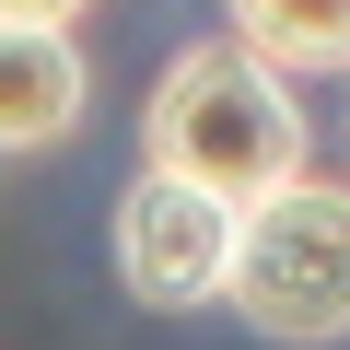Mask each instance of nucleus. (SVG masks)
Segmentation results:
<instances>
[{
    "label": "nucleus",
    "instance_id": "obj_1",
    "mask_svg": "<svg viewBox=\"0 0 350 350\" xmlns=\"http://www.w3.org/2000/svg\"><path fill=\"white\" fill-rule=\"evenodd\" d=\"M140 163L211 187L222 211H257V199H280L292 175H304V105H292V82L269 59H245L234 36H211V47H187V59L152 82Z\"/></svg>",
    "mask_w": 350,
    "mask_h": 350
},
{
    "label": "nucleus",
    "instance_id": "obj_2",
    "mask_svg": "<svg viewBox=\"0 0 350 350\" xmlns=\"http://www.w3.org/2000/svg\"><path fill=\"white\" fill-rule=\"evenodd\" d=\"M222 304L257 338H280V350L350 338V187L292 175L280 199L234 211V280H222Z\"/></svg>",
    "mask_w": 350,
    "mask_h": 350
},
{
    "label": "nucleus",
    "instance_id": "obj_3",
    "mask_svg": "<svg viewBox=\"0 0 350 350\" xmlns=\"http://www.w3.org/2000/svg\"><path fill=\"white\" fill-rule=\"evenodd\" d=\"M117 280H129V304H152V315H199V304H222V280H234V211L211 199V187H187V175H129V199H117Z\"/></svg>",
    "mask_w": 350,
    "mask_h": 350
},
{
    "label": "nucleus",
    "instance_id": "obj_4",
    "mask_svg": "<svg viewBox=\"0 0 350 350\" xmlns=\"http://www.w3.org/2000/svg\"><path fill=\"white\" fill-rule=\"evenodd\" d=\"M94 105V70L70 36H36V24H0V152H47L70 140Z\"/></svg>",
    "mask_w": 350,
    "mask_h": 350
},
{
    "label": "nucleus",
    "instance_id": "obj_5",
    "mask_svg": "<svg viewBox=\"0 0 350 350\" xmlns=\"http://www.w3.org/2000/svg\"><path fill=\"white\" fill-rule=\"evenodd\" d=\"M222 12H234V47L269 59L280 82L350 70V0H222Z\"/></svg>",
    "mask_w": 350,
    "mask_h": 350
},
{
    "label": "nucleus",
    "instance_id": "obj_6",
    "mask_svg": "<svg viewBox=\"0 0 350 350\" xmlns=\"http://www.w3.org/2000/svg\"><path fill=\"white\" fill-rule=\"evenodd\" d=\"M82 0H0V24H36V36H70Z\"/></svg>",
    "mask_w": 350,
    "mask_h": 350
}]
</instances>
